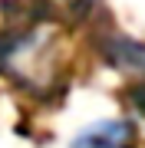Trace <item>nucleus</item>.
Segmentation results:
<instances>
[{
  "label": "nucleus",
  "mask_w": 145,
  "mask_h": 148,
  "mask_svg": "<svg viewBox=\"0 0 145 148\" xmlns=\"http://www.w3.org/2000/svg\"><path fill=\"white\" fill-rule=\"evenodd\" d=\"M69 148H139V132L129 119H96L73 135Z\"/></svg>",
  "instance_id": "nucleus-1"
},
{
  "label": "nucleus",
  "mask_w": 145,
  "mask_h": 148,
  "mask_svg": "<svg viewBox=\"0 0 145 148\" xmlns=\"http://www.w3.org/2000/svg\"><path fill=\"white\" fill-rule=\"evenodd\" d=\"M102 49H106V59L112 66L145 79V43H135L129 36H109L102 43Z\"/></svg>",
  "instance_id": "nucleus-2"
},
{
  "label": "nucleus",
  "mask_w": 145,
  "mask_h": 148,
  "mask_svg": "<svg viewBox=\"0 0 145 148\" xmlns=\"http://www.w3.org/2000/svg\"><path fill=\"white\" fill-rule=\"evenodd\" d=\"M125 95H129V102L135 106V112H139V115L145 119V79L132 82V86H129V92H125Z\"/></svg>",
  "instance_id": "nucleus-3"
}]
</instances>
